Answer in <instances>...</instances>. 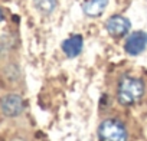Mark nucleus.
Segmentation results:
<instances>
[{
    "label": "nucleus",
    "mask_w": 147,
    "mask_h": 141,
    "mask_svg": "<svg viewBox=\"0 0 147 141\" xmlns=\"http://www.w3.org/2000/svg\"><path fill=\"white\" fill-rule=\"evenodd\" d=\"M12 141H25L23 138H20V137H16V138H13Z\"/></svg>",
    "instance_id": "9d476101"
},
{
    "label": "nucleus",
    "mask_w": 147,
    "mask_h": 141,
    "mask_svg": "<svg viewBox=\"0 0 147 141\" xmlns=\"http://www.w3.org/2000/svg\"><path fill=\"white\" fill-rule=\"evenodd\" d=\"M147 48V33L144 30H136L127 35L124 42V52L130 56L141 55Z\"/></svg>",
    "instance_id": "20e7f679"
},
{
    "label": "nucleus",
    "mask_w": 147,
    "mask_h": 141,
    "mask_svg": "<svg viewBox=\"0 0 147 141\" xmlns=\"http://www.w3.org/2000/svg\"><path fill=\"white\" fill-rule=\"evenodd\" d=\"M130 29H131V22L123 15H113L105 20V30L114 39L127 36L130 33Z\"/></svg>",
    "instance_id": "7ed1b4c3"
},
{
    "label": "nucleus",
    "mask_w": 147,
    "mask_h": 141,
    "mask_svg": "<svg viewBox=\"0 0 147 141\" xmlns=\"http://www.w3.org/2000/svg\"><path fill=\"white\" fill-rule=\"evenodd\" d=\"M146 92V85L140 78L124 75L117 85V101L124 107H131L140 102Z\"/></svg>",
    "instance_id": "f257e3e1"
},
{
    "label": "nucleus",
    "mask_w": 147,
    "mask_h": 141,
    "mask_svg": "<svg viewBox=\"0 0 147 141\" xmlns=\"http://www.w3.org/2000/svg\"><path fill=\"white\" fill-rule=\"evenodd\" d=\"M5 20V13H3V10L2 9H0V23H2Z\"/></svg>",
    "instance_id": "1a4fd4ad"
},
{
    "label": "nucleus",
    "mask_w": 147,
    "mask_h": 141,
    "mask_svg": "<svg viewBox=\"0 0 147 141\" xmlns=\"http://www.w3.org/2000/svg\"><path fill=\"white\" fill-rule=\"evenodd\" d=\"M32 2L36 10L43 16H51L58 7V0H32Z\"/></svg>",
    "instance_id": "6e6552de"
},
{
    "label": "nucleus",
    "mask_w": 147,
    "mask_h": 141,
    "mask_svg": "<svg viewBox=\"0 0 147 141\" xmlns=\"http://www.w3.org/2000/svg\"><path fill=\"white\" fill-rule=\"evenodd\" d=\"M97 132L100 141H128V131L117 118H107L101 121Z\"/></svg>",
    "instance_id": "f03ea898"
},
{
    "label": "nucleus",
    "mask_w": 147,
    "mask_h": 141,
    "mask_svg": "<svg viewBox=\"0 0 147 141\" xmlns=\"http://www.w3.org/2000/svg\"><path fill=\"white\" fill-rule=\"evenodd\" d=\"M108 6V0H84L81 9L88 17H100Z\"/></svg>",
    "instance_id": "0eeeda50"
},
{
    "label": "nucleus",
    "mask_w": 147,
    "mask_h": 141,
    "mask_svg": "<svg viewBox=\"0 0 147 141\" xmlns=\"http://www.w3.org/2000/svg\"><path fill=\"white\" fill-rule=\"evenodd\" d=\"M62 48V52L65 53L66 58L69 59H74L81 55L82 52V48H84V38L81 35H72L69 36L68 39H65L61 45Z\"/></svg>",
    "instance_id": "423d86ee"
},
{
    "label": "nucleus",
    "mask_w": 147,
    "mask_h": 141,
    "mask_svg": "<svg viewBox=\"0 0 147 141\" xmlns=\"http://www.w3.org/2000/svg\"><path fill=\"white\" fill-rule=\"evenodd\" d=\"M0 109H2L3 115H6L9 118L19 117L25 109L23 98L18 94H9V95L3 97L2 101H0Z\"/></svg>",
    "instance_id": "39448f33"
}]
</instances>
